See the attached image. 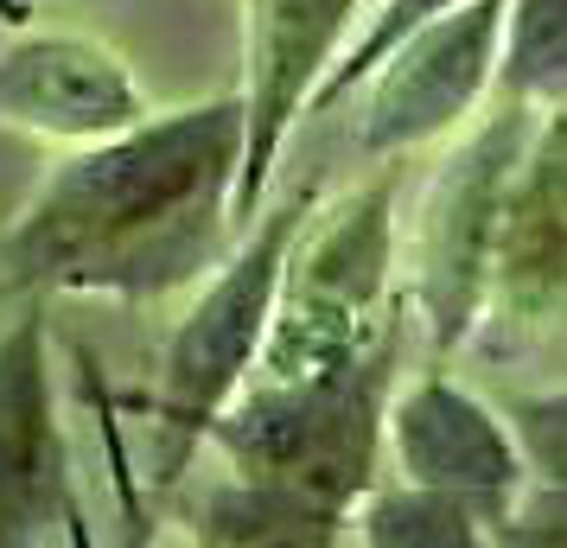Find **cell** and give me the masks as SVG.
Wrapping results in <instances>:
<instances>
[{
	"label": "cell",
	"instance_id": "6da1fadb",
	"mask_svg": "<svg viewBox=\"0 0 567 548\" xmlns=\"http://www.w3.org/2000/svg\"><path fill=\"white\" fill-rule=\"evenodd\" d=\"M243 90L90 141L0 236V288L159 300L205 281L243 236Z\"/></svg>",
	"mask_w": 567,
	"mask_h": 548
},
{
	"label": "cell",
	"instance_id": "7a4b0ae2",
	"mask_svg": "<svg viewBox=\"0 0 567 548\" xmlns=\"http://www.w3.org/2000/svg\"><path fill=\"white\" fill-rule=\"evenodd\" d=\"M402 364V325L370 351L312 376H249L217 415L210 446L236 478H261L312 497L332 517H358L389 446V395Z\"/></svg>",
	"mask_w": 567,
	"mask_h": 548
},
{
	"label": "cell",
	"instance_id": "3957f363",
	"mask_svg": "<svg viewBox=\"0 0 567 548\" xmlns=\"http://www.w3.org/2000/svg\"><path fill=\"white\" fill-rule=\"evenodd\" d=\"M395 325V173H377L300 224L256 376L332 370Z\"/></svg>",
	"mask_w": 567,
	"mask_h": 548
},
{
	"label": "cell",
	"instance_id": "277c9868",
	"mask_svg": "<svg viewBox=\"0 0 567 548\" xmlns=\"http://www.w3.org/2000/svg\"><path fill=\"white\" fill-rule=\"evenodd\" d=\"M319 192H287L281 205H261L256 224L230 242V256L205 275V288L192 300V313L173 325L166 358H159V390H154V421L166 434L159 453V478L173 485L185 459L210 441L217 415L230 409L243 383L256 376L261 344H268V319H275V293H281V268L300 224L312 217Z\"/></svg>",
	"mask_w": 567,
	"mask_h": 548
},
{
	"label": "cell",
	"instance_id": "5b68a950",
	"mask_svg": "<svg viewBox=\"0 0 567 548\" xmlns=\"http://www.w3.org/2000/svg\"><path fill=\"white\" fill-rule=\"evenodd\" d=\"M465 351L491 370H536L567 383V108H536L529 122Z\"/></svg>",
	"mask_w": 567,
	"mask_h": 548
},
{
	"label": "cell",
	"instance_id": "8992f818",
	"mask_svg": "<svg viewBox=\"0 0 567 548\" xmlns=\"http://www.w3.org/2000/svg\"><path fill=\"white\" fill-rule=\"evenodd\" d=\"M536 103L504 96L485 115H472L453 141V154L434 166V179L421 192L414 210V242H409V300L414 319L427 332L434 364L460 358L472 325H478V300H485V261L491 236H497V210H504V185L516 173V154L529 141Z\"/></svg>",
	"mask_w": 567,
	"mask_h": 548
},
{
	"label": "cell",
	"instance_id": "52a82bcc",
	"mask_svg": "<svg viewBox=\"0 0 567 548\" xmlns=\"http://www.w3.org/2000/svg\"><path fill=\"white\" fill-rule=\"evenodd\" d=\"M504 64V0H460L409 27L363 77L358 147L370 159H402L460 134L485 96H497Z\"/></svg>",
	"mask_w": 567,
	"mask_h": 548
},
{
	"label": "cell",
	"instance_id": "ba28073f",
	"mask_svg": "<svg viewBox=\"0 0 567 548\" xmlns=\"http://www.w3.org/2000/svg\"><path fill=\"white\" fill-rule=\"evenodd\" d=\"M370 0H243V108L249 147L236 179V224L249 230L268 205V179L312 90L326 83L338 52L358 39Z\"/></svg>",
	"mask_w": 567,
	"mask_h": 548
},
{
	"label": "cell",
	"instance_id": "9c48e42d",
	"mask_svg": "<svg viewBox=\"0 0 567 548\" xmlns=\"http://www.w3.org/2000/svg\"><path fill=\"white\" fill-rule=\"evenodd\" d=\"M389 459L395 478L465 497L485 529L511 517V504L529 485V459L504 402H485L440 364L421 370L414 383H395L389 395Z\"/></svg>",
	"mask_w": 567,
	"mask_h": 548
},
{
	"label": "cell",
	"instance_id": "30bf717a",
	"mask_svg": "<svg viewBox=\"0 0 567 548\" xmlns=\"http://www.w3.org/2000/svg\"><path fill=\"white\" fill-rule=\"evenodd\" d=\"M39 542H83V510L58 427L45 319L27 313L0 339V548Z\"/></svg>",
	"mask_w": 567,
	"mask_h": 548
},
{
	"label": "cell",
	"instance_id": "8fae6325",
	"mask_svg": "<svg viewBox=\"0 0 567 548\" xmlns=\"http://www.w3.org/2000/svg\"><path fill=\"white\" fill-rule=\"evenodd\" d=\"M147 122V96L122 58L78 32H27L0 52V128L52 147H90Z\"/></svg>",
	"mask_w": 567,
	"mask_h": 548
},
{
	"label": "cell",
	"instance_id": "7c38bea8",
	"mask_svg": "<svg viewBox=\"0 0 567 548\" xmlns=\"http://www.w3.org/2000/svg\"><path fill=\"white\" fill-rule=\"evenodd\" d=\"M351 523L319 510L312 497L300 492H281V485H261V478H236L217 485L205 497V517H198V536L205 542H338Z\"/></svg>",
	"mask_w": 567,
	"mask_h": 548
},
{
	"label": "cell",
	"instance_id": "4fadbf2b",
	"mask_svg": "<svg viewBox=\"0 0 567 548\" xmlns=\"http://www.w3.org/2000/svg\"><path fill=\"white\" fill-rule=\"evenodd\" d=\"M351 536L377 548H472L491 542L485 517L453 492H434V485H414V478H395V485H370L351 517Z\"/></svg>",
	"mask_w": 567,
	"mask_h": 548
},
{
	"label": "cell",
	"instance_id": "5bb4252c",
	"mask_svg": "<svg viewBox=\"0 0 567 548\" xmlns=\"http://www.w3.org/2000/svg\"><path fill=\"white\" fill-rule=\"evenodd\" d=\"M497 90L536 108H567V0H504Z\"/></svg>",
	"mask_w": 567,
	"mask_h": 548
},
{
	"label": "cell",
	"instance_id": "9a60e30c",
	"mask_svg": "<svg viewBox=\"0 0 567 548\" xmlns=\"http://www.w3.org/2000/svg\"><path fill=\"white\" fill-rule=\"evenodd\" d=\"M440 7H460V0H377L370 13H363V32L338 52V64L326 71V83L312 90V103H307V115H319V108H332L338 96H351V83H363L370 77V64L402 39L409 27H421L427 13H440Z\"/></svg>",
	"mask_w": 567,
	"mask_h": 548
},
{
	"label": "cell",
	"instance_id": "2e32d148",
	"mask_svg": "<svg viewBox=\"0 0 567 548\" xmlns=\"http://www.w3.org/2000/svg\"><path fill=\"white\" fill-rule=\"evenodd\" d=\"M504 415H511L516 441H523L529 478L567 492V383H542V390L504 395Z\"/></svg>",
	"mask_w": 567,
	"mask_h": 548
},
{
	"label": "cell",
	"instance_id": "e0dca14e",
	"mask_svg": "<svg viewBox=\"0 0 567 548\" xmlns=\"http://www.w3.org/2000/svg\"><path fill=\"white\" fill-rule=\"evenodd\" d=\"M370 7H377V0H370Z\"/></svg>",
	"mask_w": 567,
	"mask_h": 548
}]
</instances>
